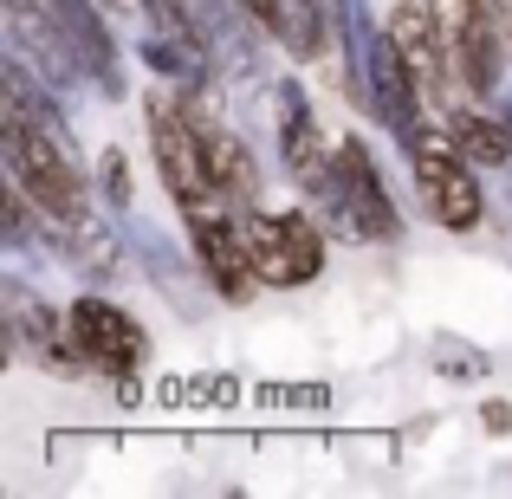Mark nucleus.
<instances>
[{"instance_id":"1","label":"nucleus","mask_w":512,"mask_h":499,"mask_svg":"<svg viewBox=\"0 0 512 499\" xmlns=\"http://www.w3.org/2000/svg\"><path fill=\"white\" fill-rule=\"evenodd\" d=\"M318 221L338 240H357V247H396L402 240V208L383 182V163L376 150L350 130V137L331 143V188L312 201Z\"/></svg>"},{"instance_id":"2","label":"nucleus","mask_w":512,"mask_h":499,"mask_svg":"<svg viewBox=\"0 0 512 499\" xmlns=\"http://www.w3.org/2000/svg\"><path fill=\"white\" fill-rule=\"evenodd\" d=\"M402 156H409L422 214L441 227V234H480V227H487V182H480V163L448 137V124H441V117Z\"/></svg>"},{"instance_id":"3","label":"nucleus","mask_w":512,"mask_h":499,"mask_svg":"<svg viewBox=\"0 0 512 499\" xmlns=\"http://www.w3.org/2000/svg\"><path fill=\"white\" fill-rule=\"evenodd\" d=\"M143 130H150V163H156L163 195L175 201V214H195V208L227 201L221 188H214L208 143H201L195 117H188V104H182V91H150V98H143Z\"/></svg>"},{"instance_id":"4","label":"nucleus","mask_w":512,"mask_h":499,"mask_svg":"<svg viewBox=\"0 0 512 499\" xmlns=\"http://www.w3.org/2000/svg\"><path fill=\"white\" fill-rule=\"evenodd\" d=\"M247 240H253V266H260L266 292H299L312 279H325V266H331V227L318 221L312 201H299V208H253Z\"/></svg>"},{"instance_id":"5","label":"nucleus","mask_w":512,"mask_h":499,"mask_svg":"<svg viewBox=\"0 0 512 499\" xmlns=\"http://www.w3.org/2000/svg\"><path fill=\"white\" fill-rule=\"evenodd\" d=\"M188 247H195V266L208 279V292L221 305H253L260 292V266H253V240H247V214L234 201H214V208L182 214Z\"/></svg>"},{"instance_id":"6","label":"nucleus","mask_w":512,"mask_h":499,"mask_svg":"<svg viewBox=\"0 0 512 499\" xmlns=\"http://www.w3.org/2000/svg\"><path fill=\"white\" fill-rule=\"evenodd\" d=\"M65 337H72V350L98 376H130V370L150 363V331H143V318L130 312V305L104 299L98 286H85L65 305Z\"/></svg>"},{"instance_id":"7","label":"nucleus","mask_w":512,"mask_h":499,"mask_svg":"<svg viewBox=\"0 0 512 499\" xmlns=\"http://www.w3.org/2000/svg\"><path fill=\"white\" fill-rule=\"evenodd\" d=\"M273 130H279V163H286L292 188L305 201H318L331 188V150H325V124L312 111V91L299 78H273Z\"/></svg>"},{"instance_id":"8","label":"nucleus","mask_w":512,"mask_h":499,"mask_svg":"<svg viewBox=\"0 0 512 499\" xmlns=\"http://www.w3.org/2000/svg\"><path fill=\"white\" fill-rule=\"evenodd\" d=\"M46 13L59 20L65 46L78 52V65H85V78L104 91V104H124L130 78H124V52H117V39H111V13H104L98 0H46Z\"/></svg>"},{"instance_id":"9","label":"nucleus","mask_w":512,"mask_h":499,"mask_svg":"<svg viewBox=\"0 0 512 499\" xmlns=\"http://www.w3.org/2000/svg\"><path fill=\"white\" fill-rule=\"evenodd\" d=\"M383 33L396 39L402 59L415 65L428 104L448 111V104H454V78H448V46H441V26H435V13H428V0H396V7L383 13Z\"/></svg>"},{"instance_id":"10","label":"nucleus","mask_w":512,"mask_h":499,"mask_svg":"<svg viewBox=\"0 0 512 499\" xmlns=\"http://www.w3.org/2000/svg\"><path fill=\"white\" fill-rule=\"evenodd\" d=\"M0 337H7L13 357L39 363V357H46V350L65 337V312H52V305L39 299V292L26 286L20 273H7V279H0Z\"/></svg>"},{"instance_id":"11","label":"nucleus","mask_w":512,"mask_h":499,"mask_svg":"<svg viewBox=\"0 0 512 499\" xmlns=\"http://www.w3.org/2000/svg\"><path fill=\"white\" fill-rule=\"evenodd\" d=\"M441 124H448V137L461 143L480 169H512V124L500 111H487L480 98H454L448 111H441Z\"/></svg>"},{"instance_id":"12","label":"nucleus","mask_w":512,"mask_h":499,"mask_svg":"<svg viewBox=\"0 0 512 499\" xmlns=\"http://www.w3.org/2000/svg\"><path fill=\"white\" fill-rule=\"evenodd\" d=\"M98 195L111 214H130L137 208V175H130V156L117 150V143H104L98 150Z\"/></svg>"},{"instance_id":"13","label":"nucleus","mask_w":512,"mask_h":499,"mask_svg":"<svg viewBox=\"0 0 512 499\" xmlns=\"http://www.w3.org/2000/svg\"><path fill=\"white\" fill-rule=\"evenodd\" d=\"M253 402H260V409H325L331 389L325 383H260Z\"/></svg>"},{"instance_id":"14","label":"nucleus","mask_w":512,"mask_h":499,"mask_svg":"<svg viewBox=\"0 0 512 499\" xmlns=\"http://www.w3.org/2000/svg\"><path fill=\"white\" fill-rule=\"evenodd\" d=\"M441 350H448V357H435V370H441V376H454V383H461V376H467V383H474V376H487V370H493V363H487V357H480V350H474V344H467V350H454V344H441Z\"/></svg>"},{"instance_id":"15","label":"nucleus","mask_w":512,"mask_h":499,"mask_svg":"<svg viewBox=\"0 0 512 499\" xmlns=\"http://www.w3.org/2000/svg\"><path fill=\"white\" fill-rule=\"evenodd\" d=\"M480 428H487L493 441H506L512 435V402L506 396H487V402H480Z\"/></svg>"},{"instance_id":"16","label":"nucleus","mask_w":512,"mask_h":499,"mask_svg":"<svg viewBox=\"0 0 512 499\" xmlns=\"http://www.w3.org/2000/svg\"><path fill=\"white\" fill-rule=\"evenodd\" d=\"M240 7H247V13H253V20H260V26L273 20V0H240Z\"/></svg>"},{"instance_id":"17","label":"nucleus","mask_w":512,"mask_h":499,"mask_svg":"<svg viewBox=\"0 0 512 499\" xmlns=\"http://www.w3.org/2000/svg\"><path fill=\"white\" fill-rule=\"evenodd\" d=\"M98 7H104V13H124V7H130V0H98Z\"/></svg>"}]
</instances>
